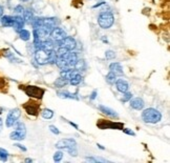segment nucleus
I'll use <instances>...</instances> for the list:
<instances>
[{"mask_svg":"<svg viewBox=\"0 0 170 163\" xmlns=\"http://www.w3.org/2000/svg\"><path fill=\"white\" fill-rule=\"evenodd\" d=\"M142 119H143V121L146 122V123L155 124V123H159L161 121V119H162V114H161L157 110H155V108H149L143 111V113H142Z\"/></svg>","mask_w":170,"mask_h":163,"instance_id":"f257e3e1","label":"nucleus"},{"mask_svg":"<svg viewBox=\"0 0 170 163\" xmlns=\"http://www.w3.org/2000/svg\"><path fill=\"white\" fill-rule=\"evenodd\" d=\"M115 22V16L109 11H102L98 16V23L101 29H107L111 27Z\"/></svg>","mask_w":170,"mask_h":163,"instance_id":"f03ea898","label":"nucleus"},{"mask_svg":"<svg viewBox=\"0 0 170 163\" xmlns=\"http://www.w3.org/2000/svg\"><path fill=\"white\" fill-rule=\"evenodd\" d=\"M25 94L31 98H34L36 100H40L42 99V97L44 96L45 94V90H43L42 88H39V86H35V85H27V86H24L23 88Z\"/></svg>","mask_w":170,"mask_h":163,"instance_id":"7ed1b4c3","label":"nucleus"},{"mask_svg":"<svg viewBox=\"0 0 170 163\" xmlns=\"http://www.w3.org/2000/svg\"><path fill=\"white\" fill-rule=\"evenodd\" d=\"M97 126L101 128V130H108V128H111V130H122L124 128V123L122 122H115V121H109V120H105V119H100L98 122H97Z\"/></svg>","mask_w":170,"mask_h":163,"instance_id":"20e7f679","label":"nucleus"},{"mask_svg":"<svg viewBox=\"0 0 170 163\" xmlns=\"http://www.w3.org/2000/svg\"><path fill=\"white\" fill-rule=\"evenodd\" d=\"M55 45H57L58 47H65V49H67L68 51H73V49H76L77 42H76V40H75L73 37L66 36L62 40L56 41V42H55Z\"/></svg>","mask_w":170,"mask_h":163,"instance_id":"39448f33","label":"nucleus"},{"mask_svg":"<svg viewBox=\"0 0 170 163\" xmlns=\"http://www.w3.org/2000/svg\"><path fill=\"white\" fill-rule=\"evenodd\" d=\"M55 146H56V148H59V150H67L77 147V142L73 138H66V139H62V140L58 141Z\"/></svg>","mask_w":170,"mask_h":163,"instance_id":"423d86ee","label":"nucleus"},{"mask_svg":"<svg viewBox=\"0 0 170 163\" xmlns=\"http://www.w3.org/2000/svg\"><path fill=\"white\" fill-rule=\"evenodd\" d=\"M20 116H21V112H20L19 108H13V110H11L10 113L7 114V120H5V125L7 127L14 126V124L18 121Z\"/></svg>","mask_w":170,"mask_h":163,"instance_id":"0eeeda50","label":"nucleus"},{"mask_svg":"<svg viewBox=\"0 0 170 163\" xmlns=\"http://www.w3.org/2000/svg\"><path fill=\"white\" fill-rule=\"evenodd\" d=\"M23 108L25 110L26 114L31 115V116H38L39 114V108H40V104L37 101L31 100L29 102H25L23 104Z\"/></svg>","mask_w":170,"mask_h":163,"instance_id":"6e6552de","label":"nucleus"},{"mask_svg":"<svg viewBox=\"0 0 170 163\" xmlns=\"http://www.w3.org/2000/svg\"><path fill=\"white\" fill-rule=\"evenodd\" d=\"M51 38H53V40H55V41H59V40H62L63 38H65L67 35H66V32H65L64 29L57 25L53 29V31H51Z\"/></svg>","mask_w":170,"mask_h":163,"instance_id":"1a4fd4ad","label":"nucleus"},{"mask_svg":"<svg viewBox=\"0 0 170 163\" xmlns=\"http://www.w3.org/2000/svg\"><path fill=\"white\" fill-rule=\"evenodd\" d=\"M145 106V103L143 101V99L140 97L138 98H133V99H130V108H132L133 110H137V111H141L143 110Z\"/></svg>","mask_w":170,"mask_h":163,"instance_id":"9d476101","label":"nucleus"},{"mask_svg":"<svg viewBox=\"0 0 170 163\" xmlns=\"http://www.w3.org/2000/svg\"><path fill=\"white\" fill-rule=\"evenodd\" d=\"M24 20L21 16H14V22H13V27L16 32H19L21 29H23V26H24Z\"/></svg>","mask_w":170,"mask_h":163,"instance_id":"9b49d317","label":"nucleus"},{"mask_svg":"<svg viewBox=\"0 0 170 163\" xmlns=\"http://www.w3.org/2000/svg\"><path fill=\"white\" fill-rule=\"evenodd\" d=\"M100 110V112L102 113V114L106 115V116H108V117H111V118H118L119 116H118V114H117L116 111H113V110H111L110 108H108V106H105V105H99V108H98Z\"/></svg>","mask_w":170,"mask_h":163,"instance_id":"f8f14e48","label":"nucleus"},{"mask_svg":"<svg viewBox=\"0 0 170 163\" xmlns=\"http://www.w3.org/2000/svg\"><path fill=\"white\" fill-rule=\"evenodd\" d=\"M116 88L117 90L121 93H125V92L128 91L129 88V84L128 82L124 80V79H117L116 80Z\"/></svg>","mask_w":170,"mask_h":163,"instance_id":"ddd939ff","label":"nucleus"},{"mask_svg":"<svg viewBox=\"0 0 170 163\" xmlns=\"http://www.w3.org/2000/svg\"><path fill=\"white\" fill-rule=\"evenodd\" d=\"M109 69L111 71V72H113L116 75H123V66L121 63H119V62H113V63H111V64L109 65Z\"/></svg>","mask_w":170,"mask_h":163,"instance_id":"4468645a","label":"nucleus"},{"mask_svg":"<svg viewBox=\"0 0 170 163\" xmlns=\"http://www.w3.org/2000/svg\"><path fill=\"white\" fill-rule=\"evenodd\" d=\"M0 22H1V25L4 26V27H12L14 22V17L13 16H2L1 19H0Z\"/></svg>","mask_w":170,"mask_h":163,"instance_id":"2eb2a0df","label":"nucleus"},{"mask_svg":"<svg viewBox=\"0 0 170 163\" xmlns=\"http://www.w3.org/2000/svg\"><path fill=\"white\" fill-rule=\"evenodd\" d=\"M55 47V43L51 39H44L41 41V49L44 51H53Z\"/></svg>","mask_w":170,"mask_h":163,"instance_id":"dca6fc26","label":"nucleus"},{"mask_svg":"<svg viewBox=\"0 0 170 163\" xmlns=\"http://www.w3.org/2000/svg\"><path fill=\"white\" fill-rule=\"evenodd\" d=\"M25 135L24 133H22V132H19V130H14V132H12L10 134V138L12 139V140H15V141H21L23 140V139H25Z\"/></svg>","mask_w":170,"mask_h":163,"instance_id":"f3484780","label":"nucleus"},{"mask_svg":"<svg viewBox=\"0 0 170 163\" xmlns=\"http://www.w3.org/2000/svg\"><path fill=\"white\" fill-rule=\"evenodd\" d=\"M82 79H83V77L79 74L78 72H75V74L73 76H71V78L68 80V83L71 85H78L80 84L81 82H82Z\"/></svg>","mask_w":170,"mask_h":163,"instance_id":"a211bd4d","label":"nucleus"},{"mask_svg":"<svg viewBox=\"0 0 170 163\" xmlns=\"http://www.w3.org/2000/svg\"><path fill=\"white\" fill-rule=\"evenodd\" d=\"M57 95L60 98H63V99H78L77 94H71L67 91H59Z\"/></svg>","mask_w":170,"mask_h":163,"instance_id":"6ab92c4d","label":"nucleus"},{"mask_svg":"<svg viewBox=\"0 0 170 163\" xmlns=\"http://www.w3.org/2000/svg\"><path fill=\"white\" fill-rule=\"evenodd\" d=\"M33 18H34V13H33V11L29 10V9L24 10V12H23V20H24V22L31 24Z\"/></svg>","mask_w":170,"mask_h":163,"instance_id":"aec40b11","label":"nucleus"},{"mask_svg":"<svg viewBox=\"0 0 170 163\" xmlns=\"http://www.w3.org/2000/svg\"><path fill=\"white\" fill-rule=\"evenodd\" d=\"M43 22H44V18H42V17H34L31 24H32V26L34 29H37L43 24Z\"/></svg>","mask_w":170,"mask_h":163,"instance_id":"412c9836","label":"nucleus"},{"mask_svg":"<svg viewBox=\"0 0 170 163\" xmlns=\"http://www.w3.org/2000/svg\"><path fill=\"white\" fill-rule=\"evenodd\" d=\"M75 72H77L76 69H62L61 73H60V77L66 79V80H69L71 78V76L74 75Z\"/></svg>","mask_w":170,"mask_h":163,"instance_id":"4be33fe9","label":"nucleus"},{"mask_svg":"<svg viewBox=\"0 0 170 163\" xmlns=\"http://www.w3.org/2000/svg\"><path fill=\"white\" fill-rule=\"evenodd\" d=\"M19 37L20 39L23 40V41H29V38H31V33L27 31V29H22L21 31H19Z\"/></svg>","mask_w":170,"mask_h":163,"instance_id":"5701e85b","label":"nucleus"},{"mask_svg":"<svg viewBox=\"0 0 170 163\" xmlns=\"http://www.w3.org/2000/svg\"><path fill=\"white\" fill-rule=\"evenodd\" d=\"M105 80H106V82L108 83V84H115V82H116V80H117V75L115 74L113 72H110L106 75V77H105Z\"/></svg>","mask_w":170,"mask_h":163,"instance_id":"b1692460","label":"nucleus"},{"mask_svg":"<svg viewBox=\"0 0 170 163\" xmlns=\"http://www.w3.org/2000/svg\"><path fill=\"white\" fill-rule=\"evenodd\" d=\"M85 69H86V63H85V61L78 59L77 62H76V64H75L74 69H76V71H84Z\"/></svg>","mask_w":170,"mask_h":163,"instance_id":"393cba45","label":"nucleus"},{"mask_svg":"<svg viewBox=\"0 0 170 163\" xmlns=\"http://www.w3.org/2000/svg\"><path fill=\"white\" fill-rule=\"evenodd\" d=\"M66 84H68V80H66V79H64V78H62V77L58 78L57 80H56V81H55V86H56V88H64Z\"/></svg>","mask_w":170,"mask_h":163,"instance_id":"a878e982","label":"nucleus"},{"mask_svg":"<svg viewBox=\"0 0 170 163\" xmlns=\"http://www.w3.org/2000/svg\"><path fill=\"white\" fill-rule=\"evenodd\" d=\"M41 116L44 119H51V118L54 117V112L51 111V110H49V108H44L41 112Z\"/></svg>","mask_w":170,"mask_h":163,"instance_id":"bb28decb","label":"nucleus"},{"mask_svg":"<svg viewBox=\"0 0 170 163\" xmlns=\"http://www.w3.org/2000/svg\"><path fill=\"white\" fill-rule=\"evenodd\" d=\"M14 126H15V130H19V132H22L24 134H26V127H25V124L22 123V122H18L17 121L16 123L14 124Z\"/></svg>","mask_w":170,"mask_h":163,"instance_id":"cd10ccee","label":"nucleus"},{"mask_svg":"<svg viewBox=\"0 0 170 163\" xmlns=\"http://www.w3.org/2000/svg\"><path fill=\"white\" fill-rule=\"evenodd\" d=\"M7 157H9L7 150H5L4 148H0V161L5 162V161L7 160Z\"/></svg>","mask_w":170,"mask_h":163,"instance_id":"c85d7f7f","label":"nucleus"},{"mask_svg":"<svg viewBox=\"0 0 170 163\" xmlns=\"http://www.w3.org/2000/svg\"><path fill=\"white\" fill-rule=\"evenodd\" d=\"M132 96H133V95H132L131 93H129L128 91L125 92V93H123V97L121 98V101H122V102L129 101V100H130V99L132 98Z\"/></svg>","mask_w":170,"mask_h":163,"instance_id":"c756f323","label":"nucleus"},{"mask_svg":"<svg viewBox=\"0 0 170 163\" xmlns=\"http://www.w3.org/2000/svg\"><path fill=\"white\" fill-rule=\"evenodd\" d=\"M63 158V153H62L61 150H58V152H56L54 154V161L55 162H60Z\"/></svg>","mask_w":170,"mask_h":163,"instance_id":"7c9ffc66","label":"nucleus"},{"mask_svg":"<svg viewBox=\"0 0 170 163\" xmlns=\"http://www.w3.org/2000/svg\"><path fill=\"white\" fill-rule=\"evenodd\" d=\"M105 58L108 59V60H111V59L116 58V53L113 52V51H110V49L106 51L105 52Z\"/></svg>","mask_w":170,"mask_h":163,"instance_id":"2f4dec72","label":"nucleus"},{"mask_svg":"<svg viewBox=\"0 0 170 163\" xmlns=\"http://www.w3.org/2000/svg\"><path fill=\"white\" fill-rule=\"evenodd\" d=\"M14 11H15L17 14H23V12H24V7H23L21 4H18L17 7H15Z\"/></svg>","mask_w":170,"mask_h":163,"instance_id":"473e14b6","label":"nucleus"},{"mask_svg":"<svg viewBox=\"0 0 170 163\" xmlns=\"http://www.w3.org/2000/svg\"><path fill=\"white\" fill-rule=\"evenodd\" d=\"M71 157H77L78 156V150H77V147H75V148H71V150H66Z\"/></svg>","mask_w":170,"mask_h":163,"instance_id":"72a5a7b5","label":"nucleus"},{"mask_svg":"<svg viewBox=\"0 0 170 163\" xmlns=\"http://www.w3.org/2000/svg\"><path fill=\"white\" fill-rule=\"evenodd\" d=\"M49 130H51V133H53V134H55V135H59V134H60V130H59L57 127L55 126V125H49Z\"/></svg>","mask_w":170,"mask_h":163,"instance_id":"f704fd0d","label":"nucleus"},{"mask_svg":"<svg viewBox=\"0 0 170 163\" xmlns=\"http://www.w3.org/2000/svg\"><path fill=\"white\" fill-rule=\"evenodd\" d=\"M123 132L125 133V134H127V135H130V136H135V132L133 130H131L130 128H123Z\"/></svg>","mask_w":170,"mask_h":163,"instance_id":"c9c22d12","label":"nucleus"},{"mask_svg":"<svg viewBox=\"0 0 170 163\" xmlns=\"http://www.w3.org/2000/svg\"><path fill=\"white\" fill-rule=\"evenodd\" d=\"M15 146H17L18 148H20L21 150H23V152H26V147H24V145H22V144L16 143L15 144Z\"/></svg>","mask_w":170,"mask_h":163,"instance_id":"e433bc0d","label":"nucleus"},{"mask_svg":"<svg viewBox=\"0 0 170 163\" xmlns=\"http://www.w3.org/2000/svg\"><path fill=\"white\" fill-rule=\"evenodd\" d=\"M97 95H98V92L93 91V93H91V95H90V99H91V100H95L97 98Z\"/></svg>","mask_w":170,"mask_h":163,"instance_id":"4c0bfd02","label":"nucleus"},{"mask_svg":"<svg viewBox=\"0 0 170 163\" xmlns=\"http://www.w3.org/2000/svg\"><path fill=\"white\" fill-rule=\"evenodd\" d=\"M4 85H5V82H4V80H3V79L0 78V88H2Z\"/></svg>","mask_w":170,"mask_h":163,"instance_id":"58836bf2","label":"nucleus"},{"mask_svg":"<svg viewBox=\"0 0 170 163\" xmlns=\"http://www.w3.org/2000/svg\"><path fill=\"white\" fill-rule=\"evenodd\" d=\"M2 127H3V121L0 118V133H1V130H2Z\"/></svg>","mask_w":170,"mask_h":163,"instance_id":"ea45409f","label":"nucleus"},{"mask_svg":"<svg viewBox=\"0 0 170 163\" xmlns=\"http://www.w3.org/2000/svg\"><path fill=\"white\" fill-rule=\"evenodd\" d=\"M103 4H105V2H100V3H98V4H96V5H93V9H96V7H101V5H103Z\"/></svg>","mask_w":170,"mask_h":163,"instance_id":"a19ab883","label":"nucleus"},{"mask_svg":"<svg viewBox=\"0 0 170 163\" xmlns=\"http://www.w3.org/2000/svg\"><path fill=\"white\" fill-rule=\"evenodd\" d=\"M68 123L71 124V125H73V126H74V127H75V128H77V130H78V125H77V124H75V123H73V122H71V121H68Z\"/></svg>","mask_w":170,"mask_h":163,"instance_id":"79ce46f5","label":"nucleus"},{"mask_svg":"<svg viewBox=\"0 0 170 163\" xmlns=\"http://www.w3.org/2000/svg\"><path fill=\"white\" fill-rule=\"evenodd\" d=\"M2 14H3V7L0 5V16H2Z\"/></svg>","mask_w":170,"mask_h":163,"instance_id":"37998d69","label":"nucleus"},{"mask_svg":"<svg viewBox=\"0 0 170 163\" xmlns=\"http://www.w3.org/2000/svg\"><path fill=\"white\" fill-rule=\"evenodd\" d=\"M97 146L99 147L100 150H105V148H104V147H103L102 145H101V144H97Z\"/></svg>","mask_w":170,"mask_h":163,"instance_id":"c03bdc74","label":"nucleus"},{"mask_svg":"<svg viewBox=\"0 0 170 163\" xmlns=\"http://www.w3.org/2000/svg\"><path fill=\"white\" fill-rule=\"evenodd\" d=\"M25 162H27V163L33 162V160H32V159H29V158H26V159H25Z\"/></svg>","mask_w":170,"mask_h":163,"instance_id":"a18cd8bd","label":"nucleus"},{"mask_svg":"<svg viewBox=\"0 0 170 163\" xmlns=\"http://www.w3.org/2000/svg\"><path fill=\"white\" fill-rule=\"evenodd\" d=\"M2 112H3V108H0V115L2 114Z\"/></svg>","mask_w":170,"mask_h":163,"instance_id":"49530a36","label":"nucleus"},{"mask_svg":"<svg viewBox=\"0 0 170 163\" xmlns=\"http://www.w3.org/2000/svg\"><path fill=\"white\" fill-rule=\"evenodd\" d=\"M20 1H29V0H20Z\"/></svg>","mask_w":170,"mask_h":163,"instance_id":"de8ad7c7","label":"nucleus"}]
</instances>
